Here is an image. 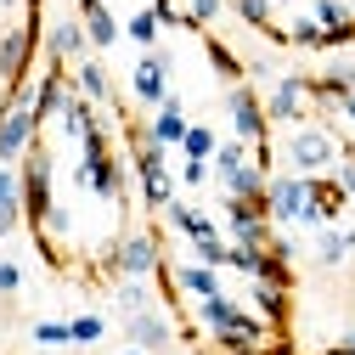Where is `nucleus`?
I'll use <instances>...</instances> for the list:
<instances>
[{
    "label": "nucleus",
    "mask_w": 355,
    "mask_h": 355,
    "mask_svg": "<svg viewBox=\"0 0 355 355\" xmlns=\"http://www.w3.org/2000/svg\"><path fill=\"white\" fill-rule=\"evenodd\" d=\"M73 187H79V192H91V198H102V203H113V209H124V203H130V175H124V158H119V153H113V141H107V124H102V130H91V136L79 141Z\"/></svg>",
    "instance_id": "obj_1"
},
{
    "label": "nucleus",
    "mask_w": 355,
    "mask_h": 355,
    "mask_svg": "<svg viewBox=\"0 0 355 355\" xmlns=\"http://www.w3.org/2000/svg\"><path fill=\"white\" fill-rule=\"evenodd\" d=\"M192 310H198V327H203V333H214L232 355H237V349H259V344H265V333H271V322H265V316L243 310V304H237V299H226V293H214V299H192Z\"/></svg>",
    "instance_id": "obj_2"
},
{
    "label": "nucleus",
    "mask_w": 355,
    "mask_h": 355,
    "mask_svg": "<svg viewBox=\"0 0 355 355\" xmlns=\"http://www.w3.org/2000/svg\"><path fill=\"white\" fill-rule=\"evenodd\" d=\"M130 169H136V187H141V203L153 214H164L175 203V175H169V147H158L147 136V124L130 119Z\"/></svg>",
    "instance_id": "obj_3"
},
{
    "label": "nucleus",
    "mask_w": 355,
    "mask_h": 355,
    "mask_svg": "<svg viewBox=\"0 0 355 355\" xmlns=\"http://www.w3.org/2000/svg\"><path fill=\"white\" fill-rule=\"evenodd\" d=\"M338 158H344V141L333 136V124H316V119L293 124L288 141H282V164L293 175H333Z\"/></svg>",
    "instance_id": "obj_4"
},
{
    "label": "nucleus",
    "mask_w": 355,
    "mask_h": 355,
    "mask_svg": "<svg viewBox=\"0 0 355 355\" xmlns=\"http://www.w3.org/2000/svg\"><path fill=\"white\" fill-rule=\"evenodd\" d=\"M96 271H102V277H158V271H164V243H158V232L113 237V243L96 254Z\"/></svg>",
    "instance_id": "obj_5"
},
{
    "label": "nucleus",
    "mask_w": 355,
    "mask_h": 355,
    "mask_svg": "<svg viewBox=\"0 0 355 355\" xmlns=\"http://www.w3.org/2000/svg\"><path fill=\"white\" fill-rule=\"evenodd\" d=\"M17 175H23V220L40 232L51 220V209H57V198H51V147L34 141L23 153V164H17Z\"/></svg>",
    "instance_id": "obj_6"
},
{
    "label": "nucleus",
    "mask_w": 355,
    "mask_h": 355,
    "mask_svg": "<svg viewBox=\"0 0 355 355\" xmlns=\"http://www.w3.org/2000/svg\"><path fill=\"white\" fill-rule=\"evenodd\" d=\"M226 119H232V136L259 147V141H271V119H265V96H254V85L237 79L226 85Z\"/></svg>",
    "instance_id": "obj_7"
},
{
    "label": "nucleus",
    "mask_w": 355,
    "mask_h": 355,
    "mask_svg": "<svg viewBox=\"0 0 355 355\" xmlns=\"http://www.w3.org/2000/svg\"><path fill=\"white\" fill-rule=\"evenodd\" d=\"M310 102H316V91H310V73H282L271 91H265V119L293 130V124L310 119Z\"/></svg>",
    "instance_id": "obj_8"
},
{
    "label": "nucleus",
    "mask_w": 355,
    "mask_h": 355,
    "mask_svg": "<svg viewBox=\"0 0 355 355\" xmlns=\"http://www.w3.org/2000/svg\"><path fill=\"white\" fill-rule=\"evenodd\" d=\"M310 209V175H271V187H265V214H271V226H299Z\"/></svg>",
    "instance_id": "obj_9"
},
{
    "label": "nucleus",
    "mask_w": 355,
    "mask_h": 355,
    "mask_svg": "<svg viewBox=\"0 0 355 355\" xmlns=\"http://www.w3.org/2000/svg\"><path fill=\"white\" fill-rule=\"evenodd\" d=\"M34 40H40V17L28 12L17 28H0V79L12 85H28V57H34Z\"/></svg>",
    "instance_id": "obj_10"
},
{
    "label": "nucleus",
    "mask_w": 355,
    "mask_h": 355,
    "mask_svg": "<svg viewBox=\"0 0 355 355\" xmlns=\"http://www.w3.org/2000/svg\"><path fill=\"white\" fill-rule=\"evenodd\" d=\"M169 68H175V62H169V51H158V46H153V51H141V57H136V68H130V96H136L141 107H158V102L169 96Z\"/></svg>",
    "instance_id": "obj_11"
},
{
    "label": "nucleus",
    "mask_w": 355,
    "mask_h": 355,
    "mask_svg": "<svg viewBox=\"0 0 355 355\" xmlns=\"http://www.w3.org/2000/svg\"><path fill=\"white\" fill-rule=\"evenodd\" d=\"M344 214H349V192L333 181V175H310V209H304V220H299V226L322 232V226H338Z\"/></svg>",
    "instance_id": "obj_12"
},
{
    "label": "nucleus",
    "mask_w": 355,
    "mask_h": 355,
    "mask_svg": "<svg viewBox=\"0 0 355 355\" xmlns=\"http://www.w3.org/2000/svg\"><path fill=\"white\" fill-rule=\"evenodd\" d=\"M124 338H130V349H147V355L175 349V327H169V316H164L158 304L136 310V316H124Z\"/></svg>",
    "instance_id": "obj_13"
},
{
    "label": "nucleus",
    "mask_w": 355,
    "mask_h": 355,
    "mask_svg": "<svg viewBox=\"0 0 355 355\" xmlns=\"http://www.w3.org/2000/svg\"><path fill=\"white\" fill-rule=\"evenodd\" d=\"M46 51H51V62H62V68H73L79 57H91V34H85V17H57V23L46 28Z\"/></svg>",
    "instance_id": "obj_14"
},
{
    "label": "nucleus",
    "mask_w": 355,
    "mask_h": 355,
    "mask_svg": "<svg viewBox=\"0 0 355 355\" xmlns=\"http://www.w3.org/2000/svg\"><path fill=\"white\" fill-rule=\"evenodd\" d=\"M187 124H192V119H187V102L169 91V96L153 107V119H147V136H153L158 147H169V153H175V147L187 141Z\"/></svg>",
    "instance_id": "obj_15"
},
{
    "label": "nucleus",
    "mask_w": 355,
    "mask_h": 355,
    "mask_svg": "<svg viewBox=\"0 0 355 355\" xmlns=\"http://www.w3.org/2000/svg\"><path fill=\"white\" fill-rule=\"evenodd\" d=\"M73 91H79V96H91L96 107H113V79H107V62H102L96 51L73 62Z\"/></svg>",
    "instance_id": "obj_16"
},
{
    "label": "nucleus",
    "mask_w": 355,
    "mask_h": 355,
    "mask_svg": "<svg viewBox=\"0 0 355 355\" xmlns=\"http://www.w3.org/2000/svg\"><path fill=\"white\" fill-rule=\"evenodd\" d=\"M164 220H169V226L181 232L187 243H203V237H226V232H220V226H214V220H209L198 203H187V198H175V203L164 209Z\"/></svg>",
    "instance_id": "obj_17"
},
{
    "label": "nucleus",
    "mask_w": 355,
    "mask_h": 355,
    "mask_svg": "<svg viewBox=\"0 0 355 355\" xmlns=\"http://www.w3.org/2000/svg\"><path fill=\"white\" fill-rule=\"evenodd\" d=\"M23 226V175L17 164H0V243Z\"/></svg>",
    "instance_id": "obj_18"
},
{
    "label": "nucleus",
    "mask_w": 355,
    "mask_h": 355,
    "mask_svg": "<svg viewBox=\"0 0 355 355\" xmlns=\"http://www.w3.org/2000/svg\"><path fill=\"white\" fill-rule=\"evenodd\" d=\"M169 282L181 288L187 299H214V293H226V288H220V271H214V265H203V259L175 265V271H169Z\"/></svg>",
    "instance_id": "obj_19"
},
{
    "label": "nucleus",
    "mask_w": 355,
    "mask_h": 355,
    "mask_svg": "<svg viewBox=\"0 0 355 355\" xmlns=\"http://www.w3.org/2000/svg\"><path fill=\"white\" fill-rule=\"evenodd\" d=\"M79 17H85V34H91V51H107V46H119V40H124V23L113 17V6H107V0L85 6Z\"/></svg>",
    "instance_id": "obj_20"
},
{
    "label": "nucleus",
    "mask_w": 355,
    "mask_h": 355,
    "mask_svg": "<svg viewBox=\"0 0 355 355\" xmlns=\"http://www.w3.org/2000/svg\"><path fill=\"white\" fill-rule=\"evenodd\" d=\"M310 91H316V102H338V96H349L355 91V62H327L322 73H310Z\"/></svg>",
    "instance_id": "obj_21"
},
{
    "label": "nucleus",
    "mask_w": 355,
    "mask_h": 355,
    "mask_svg": "<svg viewBox=\"0 0 355 355\" xmlns=\"http://www.w3.org/2000/svg\"><path fill=\"white\" fill-rule=\"evenodd\" d=\"M232 12H237V23H248L259 34H271L277 46H288V28H277V6L271 0H232Z\"/></svg>",
    "instance_id": "obj_22"
},
{
    "label": "nucleus",
    "mask_w": 355,
    "mask_h": 355,
    "mask_svg": "<svg viewBox=\"0 0 355 355\" xmlns=\"http://www.w3.org/2000/svg\"><path fill=\"white\" fill-rule=\"evenodd\" d=\"M248 293H254V310H259V316L271 322V327H282V322H288V288H282V282L254 277V288H248Z\"/></svg>",
    "instance_id": "obj_23"
},
{
    "label": "nucleus",
    "mask_w": 355,
    "mask_h": 355,
    "mask_svg": "<svg viewBox=\"0 0 355 355\" xmlns=\"http://www.w3.org/2000/svg\"><path fill=\"white\" fill-rule=\"evenodd\" d=\"M147 282H153V277H119V288H113V310H119V316H136V310L158 304Z\"/></svg>",
    "instance_id": "obj_24"
},
{
    "label": "nucleus",
    "mask_w": 355,
    "mask_h": 355,
    "mask_svg": "<svg viewBox=\"0 0 355 355\" xmlns=\"http://www.w3.org/2000/svg\"><path fill=\"white\" fill-rule=\"evenodd\" d=\"M203 57L214 62V73L226 79V85H237V79H243V57H237V51L226 46V40H214V34H203Z\"/></svg>",
    "instance_id": "obj_25"
},
{
    "label": "nucleus",
    "mask_w": 355,
    "mask_h": 355,
    "mask_svg": "<svg viewBox=\"0 0 355 355\" xmlns=\"http://www.w3.org/2000/svg\"><path fill=\"white\" fill-rule=\"evenodd\" d=\"M158 28H164V17H158L153 6H141V12H130V17H124V40H136L141 51L158 46Z\"/></svg>",
    "instance_id": "obj_26"
},
{
    "label": "nucleus",
    "mask_w": 355,
    "mask_h": 355,
    "mask_svg": "<svg viewBox=\"0 0 355 355\" xmlns=\"http://www.w3.org/2000/svg\"><path fill=\"white\" fill-rule=\"evenodd\" d=\"M355 248H349V237H344V226H322L316 232V265H327V271H333V265H344Z\"/></svg>",
    "instance_id": "obj_27"
},
{
    "label": "nucleus",
    "mask_w": 355,
    "mask_h": 355,
    "mask_svg": "<svg viewBox=\"0 0 355 355\" xmlns=\"http://www.w3.org/2000/svg\"><path fill=\"white\" fill-rule=\"evenodd\" d=\"M288 46H293V51H322V46H327V28L304 12V17L288 23Z\"/></svg>",
    "instance_id": "obj_28"
},
{
    "label": "nucleus",
    "mask_w": 355,
    "mask_h": 355,
    "mask_svg": "<svg viewBox=\"0 0 355 355\" xmlns=\"http://www.w3.org/2000/svg\"><path fill=\"white\" fill-rule=\"evenodd\" d=\"M214 147H220V136H214L209 124H198V119H192V124H187V141H181V153H187V158H203V164H209V158H214Z\"/></svg>",
    "instance_id": "obj_29"
},
{
    "label": "nucleus",
    "mask_w": 355,
    "mask_h": 355,
    "mask_svg": "<svg viewBox=\"0 0 355 355\" xmlns=\"http://www.w3.org/2000/svg\"><path fill=\"white\" fill-rule=\"evenodd\" d=\"M310 17H316L322 28H349V23H355L349 0H316V6H310Z\"/></svg>",
    "instance_id": "obj_30"
},
{
    "label": "nucleus",
    "mask_w": 355,
    "mask_h": 355,
    "mask_svg": "<svg viewBox=\"0 0 355 355\" xmlns=\"http://www.w3.org/2000/svg\"><path fill=\"white\" fill-rule=\"evenodd\" d=\"M28 333H34L40 349H68V344H73V327H68V322H34Z\"/></svg>",
    "instance_id": "obj_31"
},
{
    "label": "nucleus",
    "mask_w": 355,
    "mask_h": 355,
    "mask_svg": "<svg viewBox=\"0 0 355 355\" xmlns=\"http://www.w3.org/2000/svg\"><path fill=\"white\" fill-rule=\"evenodd\" d=\"M68 327H73V344H79V349H91V344H102V333H107V322L96 316V310H85V316H73Z\"/></svg>",
    "instance_id": "obj_32"
},
{
    "label": "nucleus",
    "mask_w": 355,
    "mask_h": 355,
    "mask_svg": "<svg viewBox=\"0 0 355 355\" xmlns=\"http://www.w3.org/2000/svg\"><path fill=\"white\" fill-rule=\"evenodd\" d=\"M220 12H232V0H187V23H192L198 34H203V28H209Z\"/></svg>",
    "instance_id": "obj_33"
},
{
    "label": "nucleus",
    "mask_w": 355,
    "mask_h": 355,
    "mask_svg": "<svg viewBox=\"0 0 355 355\" xmlns=\"http://www.w3.org/2000/svg\"><path fill=\"white\" fill-rule=\"evenodd\" d=\"M209 175H214V164H203V158H187V164H181V175H175V181H181L187 192H198V187L209 181Z\"/></svg>",
    "instance_id": "obj_34"
},
{
    "label": "nucleus",
    "mask_w": 355,
    "mask_h": 355,
    "mask_svg": "<svg viewBox=\"0 0 355 355\" xmlns=\"http://www.w3.org/2000/svg\"><path fill=\"white\" fill-rule=\"evenodd\" d=\"M333 181H338V187L349 192V203H355V153H349V147H344V158L333 164Z\"/></svg>",
    "instance_id": "obj_35"
},
{
    "label": "nucleus",
    "mask_w": 355,
    "mask_h": 355,
    "mask_svg": "<svg viewBox=\"0 0 355 355\" xmlns=\"http://www.w3.org/2000/svg\"><path fill=\"white\" fill-rule=\"evenodd\" d=\"M23 288V265L17 259H0V299H12Z\"/></svg>",
    "instance_id": "obj_36"
},
{
    "label": "nucleus",
    "mask_w": 355,
    "mask_h": 355,
    "mask_svg": "<svg viewBox=\"0 0 355 355\" xmlns=\"http://www.w3.org/2000/svg\"><path fill=\"white\" fill-rule=\"evenodd\" d=\"M333 113H338V119L355 130V91H349V96H338V102H333Z\"/></svg>",
    "instance_id": "obj_37"
},
{
    "label": "nucleus",
    "mask_w": 355,
    "mask_h": 355,
    "mask_svg": "<svg viewBox=\"0 0 355 355\" xmlns=\"http://www.w3.org/2000/svg\"><path fill=\"white\" fill-rule=\"evenodd\" d=\"M338 344H344V349H349V355H355V327H349V333H344V338H338Z\"/></svg>",
    "instance_id": "obj_38"
},
{
    "label": "nucleus",
    "mask_w": 355,
    "mask_h": 355,
    "mask_svg": "<svg viewBox=\"0 0 355 355\" xmlns=\"http://www.w3.org/2000/svg\"><path fill=\"white\" fill-rule=\"evenodd\" d=\"M17 6H28V0H0V12H17Z\"/></svg>",
    "instance_id": "obj_39"
},
{
    "label": "nucleus",
    "mask_w": 355,
    "mask_h": 355,
    "mask_svg": "<svg viewBox=\"0 0 355 355\" xmlns=\"http://www.w3.org/2000/svg\"><path fill=\"white\" fill-rule=\"evenodd\" d=\"M85 6H96V0H79V12H85Z\"/></svg>",
    "instance_id": "obj_40"
},
{
    "label": "nucleus",
    "mask_w": 355,
    "mask_h": 355,
    "mask_svg": "<svg viewBox=\"0 0 355 355\" xmlns=\"http://www.w3.org/2000/svg\"><path fill=\"white\" fill-rule=\"evenodd\" d=\"M124 355H147V349H124Z\"/></svg>",
    "instance_id": "obj_41"
},
{
    "label": "nucleus",
    "mask_w": 355,
    "mask_h": 355,
    "mask_svg": "<svg viewBox=\"0 0 355 355\" xmlns=\"http://www.w3.org/2000/svg\"><path fill=\"white\" fill-rule=\"evenodd\" d=\"M304 6H316V0H304Z\"/></svg>",
    "instance_id": "obj_42"
},
{
    "label": "nucleus",
    "mask_w": 355,
    "mask_h": 355,
    "mask_svg": "<svg viewBox=\"0 0 355 355\" xmlns=\"http://www.w3.org/2000/svg\"><path fill=\"white\" fill-rule=\"evenodd\" d=\"M40 355H51V349H40Z\"/></svg>",
    "instance_id": "obj_43"
}]
</instances>
